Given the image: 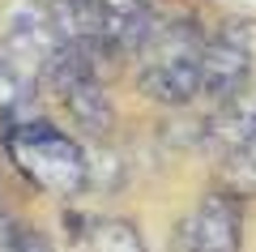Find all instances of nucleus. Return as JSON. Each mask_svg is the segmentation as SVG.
I'll return each mask as SVG.
<instances>
[{"label": "nucleus", "mask_w": 256, "mask_h": 252, "mask_svg": "<svg viewBox=\"0 0 256 252\" xmlns=\"http://www.w3.org/2000/svg\"><path fill=\"white\" fill-rule=\"evenodd\" d=\"M201 18L184 9H154L146 35L132 47L137 90L158 107H188L201 94Z\"/></svg>", "instance_id": "nucleus-1"}, {"label": "nucleus", "mask_w": 256, "mask_h": 252, "mask_svg": "<svg viewBox=\"0 0 256 252\" xmlns=\"http://www.w3.org/2000/svg\"><path fill=\"white\" fill-rule=\"evenodd\" d=\"M4 141V158L13 162V171L30 184V188L47 192L56 201H73L90 188L94 180V158L73 133L47 124V120H22V124H4L0 133Z\"/></svg>", "instance_id": "nucleus-2"}, {"label": "nucleus", "mask_w": 256, "mask_h": 252, "mask_svg": "<svg viewBox=\"0 0 256 252\" xmlns=\"http://www.w3.org/2000/svg\"><path fill=\"white\" fill-rule=\"evenodd\" d=\"M94 18H98V35H102V52L107 60H132V47L146 35L150 18H154V0H90Z\"/></svg>", "instance_id": "nucleus-8"}, {"label": "nucleus", "mask_w": 256, "mask_h": 252, "mask_svg": "<svg viewBox=\"0 0 256 252\" xmlns=\"http://www.w3.org/2000/svg\"><path fill=\"white\" fill-rule=\"evenodd\" d=\"M222 188L239 192V197H256V133L222 162Z\"/></svg>", "instance_id": "nucleus-12"}, {"label": "nucleus", "mask_w": 256, "mask_h": 252, "mask_svg": "<svg viewBox=\"0 0 256 252\" xmlns=\"http://www.w3.org/2000/svg\"><path fill=\"white\" fill-rule=\"evenodd\" d=\"M13 252H56V243L47 239L38 226H26L18 222V243H13Z\"/></svg>", "instance_id": "nucleus-13"}, {"label": "nucleus", "mask_w": 256, "mask_h": 252, "mask_svg": "<svg viewBox=\"0 0 256 252\" xmlns=\"http://www.w3.org/2000/svg\"><path fill=\"white\" fill-rule=\"evenodd\" d=\"M252 60H256V39L248 30V22L239 18H218L205 26V43H201V94L214 103L230 99L235 90H244L252 81Z\"/></svg>", "instance_id": "nucleus-4"}, {"label": "nucleus", "mask_w": 256, "mask_h": 252, "mask_svg": "<svg viewBox=\"0 0 256 252\" xmlns=\"http://www.w3.org/2000/svg\"><path fill=\"white\" fill-rule=\"evenodd\" d=\"M252 133H256V81H248L244 90H235L230 99L210 107V120L201 128V145L218 162H226Z\"/></svg>", "instance_id": "nucleus-7"}, {"label": "nucleus", "mask_w": 256, "mask_h": 252, "mask_svg": "<svg viewBox=\"0 0 256 252\" xmlns=\"http://www.w3.org/2000/svg\"><path fill=\"white\" fill-rule=\"evenodd\" d=\"M43 90L60 103V111L82 128L86 137L102 141L116 124V107H111L107 81H102V60H94L90 52L64 47L52 56V64L43 69Z\"/></svg>", "instance_id": "nucleus-3"}, {"label": "nucleus", "mask_w": 256, "mask_h": 252, "mask_svg": "<svg viewBox=\"0 0 256 252\" xmlns=\"http://www.w3.org/2000/svg\"><path fill=\"white\" fill-rule=\"evenodd\" d=\"M0 47L43 81V69L60 52V30L47 0H0Z\"/></svg>", "instance_id": "nucleus-6"}, {"label": "nucleus", "mask_w": 256, "mask_h": 252, "mask_svg": "<svg viewBox=\"0 0 256 252\" xmlns=\"http://www.w3.org/2000/svg\"><path fill=\"white\" fill-rule=\"evenodd\" d=\"M248 197L230 188H210L175 226V252H244Z\"/></svg>", "instance_id": "nucleus-5"}, {"label": "nucleus", "mask_w": 256, "mask_h": 252, "mask_svg": "<svg viewBox=\"0 0 256 252\" xmlns=\"http://www.w3.org/2000/svg\"><path fill=\"white\" fill-rule=\"evenodd\" d=\"M47 9H52V22L60 30L64 47H77V52H90L94 60H107L102 35H98V18H94L90 0H47Z\"/></svg>", "instance_id": "nucleus-10"}, {"label": "nucleus", "mask_w": 256, "mask_h": 252, "mask_svg": "<svg viewBox=\"0 0 256 252\" xmlns=\"http://www.w3.org/2000/svg\"><path fill=\"white\" fill-rule=\"evenodd\" d=\"M38 90H43V81L30 69H22V64L0 47V128L34 120L38 116Z\"/></svg>", "instance_id": "nucleus-9"}, {"label": "nucleus", "mask_w": 256, "mask_h": 252, "mask_svg": "<svg viewBox=\"0 0 256 252\" xmlns=\"http://www.w3.org/2000/svg\"><path fill=\"white\" fill-rule=\"evenodd\" d=\"M77 226H82L77 235L90 252H150L141 231L120 214H82Z\"/></svg>", "instance_id": "nucleus-11"}]
</instances>
